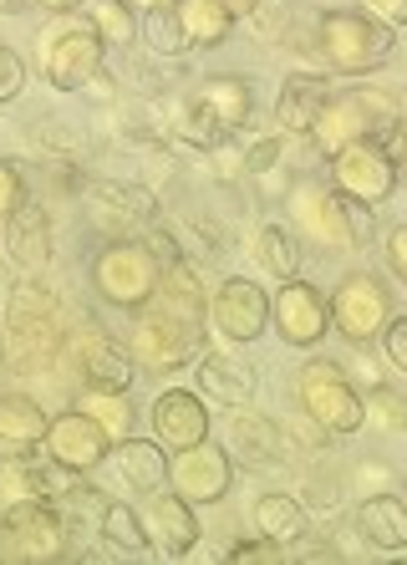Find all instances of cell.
<instances>
[{
    "label": "cell",
    "instance_id": "obj_31",
    "mask_svg": "<svg viewBox=\"0 0 407 565\" xmlns=\"http://www.w3.org/2000/svg\"><path fill=\"white\" fill-rule=\"evenodd\" d=\"M97 530H103V540L113 545V551H128V555H143L148 551L143 514L132 510V504H122V500H107L103 504V520H97Z\"/></svg>",
    "mask_w": 407,
    "mask_h": 565
},
{
    "label": "cell",
    "instance_id": "obj_35",
    "mask_svg": "<svg viewBox=\"0 0 407 565\" xmlns=\"http://www.w3.org/2000/svg\"><path fill=\"white\" fill-rule=\"evenodd\" d=\"M362 423H367V428H382V434H403L407 428V387L377 382L367 393V403H362Z\"/></svg>",
    "mask_w": 407,
    "mask_h": 565
},
{
    "label": "cell",
    "instance_id": "obj_8",
    "mask_svg": "<svg viewBox=\"0 0 407 565\" xmlns=\"http://www.w3.org/2000/svg\"><path fill=\"white\" fill-rule=\"evenodd\" d=\"M290 224H296V235L311 239L321 255L356 250L352 220H346V199L336 194V189L315 184V179H306V184L290 189Z\"/></svg>",
    "mask_w": 407,
    "mask_h": 565
},
{
    "label": "cell",
    "instance_id": "obj_18",
    "mask_svg": "<svg viewBox=\"0 0 407 565\" xmlns=\"http://www.w3.org/2000/svg\"><path fill=\"white\" fill-rule=\"evenodd\" d=\"M87 204H93V220L103 230H113V239H128V230L153 220L158 199L138 184H93L87 189Z\"/></svg>",
    "mask_w": 407,
    "mask_h": 565
},
{
    "label": "cell",
    "instance_id": "obj_38",
    "mask_svg": "<svg viewBox=\"0 0 407 565\" xmlns=\"http://www.w3.org/2000/svg\"><path fill=\"white\" fill-rule=\"evenodd\" d=\"M280 132H270V138H260V143H250L245 148V173H250V179H265V173L276 169L280 163Z\"/></svg>",
    "mask_w": 407,
    "mask_h": 565
},
{
    "label": "cell",
    "instance_id": "obj_42",
    "mask_svg": "<svg viewBox=\"0 0 407 565\" xmlns=\"http://www.w3.org/2000/svg\"><path fill=\"white\" fill-rule=\"evenodd\" d=\"M356 6H362L367 21H377V26H387V31L407 26V0H356Z\"/></svg>",
    "mask_w": 407,
    "mask_h": 565
},
{
    "label": "cell",
    "instance_id": "obj_28",
    "mask_svg": "<svg viewBox=\"0 0 407 565\" xmlns=\"http://www.w3.org/2000/svg\"><path fill=\"white\" fill-rule=\"evenodd\" d=\"M189 97L210 107L224 132H235L239 122L250 118V82H245V77H204Z\"/></svg>",
    "mask_w": 407,
    "mask_h": 565
},
{
    "label": "cell",
    "instance_id": "obj_37",
    "mask_svg": "<svg viewBox=\"0 0 407 565\" xmlns=\"http://www.w3.org/2000/svg\"><path fill=\"white\" fill-rule=\"evenodd\" d=\"M229 561L235 565H276V561H286V545L270 535H255V540H239L235 551H229Z\"/></svg>",
    "mask_w": 407,
    "mask_h": 565
},
{
    "label": "cell",
    "instance_id": "obj_7",
    "mask_svg": "<svg viewBox=\"0 0 407 565\" xmlns=\"http://www.w3.org/2000/svg\"><path fill=\"white\" fill-rule=\"evenodd\" d=\"M296 397H301V413L315 423V428H326V434H356L362 428V397L356 387L346 382V372L326 356H315L306 362L301 377H296Z\"/></svg>",
    "mask_w": 407,
    "mask_h": 565
},
{
    "label": "cell",
    "instance_id": "obj_12",
    "mask_svg": "<svg viewBox=\"0 0 407 565\" xmlns=\"http://www.w3.org/2000/svg\"><path fill=\"white\" fill-rule=\"evenodd\" d=\"M270 321H276V331H280V342L286 347H315L331 327L326 290L311 286V280H301V276L280 280V290L270 296Z\"/></svg>",
    "mask_w": 407,
    "mask_h": 565
},
{
    "label": "cell",
    "instance_id": "obj_43",
    "mask_svg": "<svg viewBox=\"0 0 407 565\" xmlns=\"http://www.w3.org/2000/svg\"><path fill=\"white\" fill-rule=\"evenodd\" d=\"M382 255H387V270H393L397 286H407V224L387 230V239H382Z\"/></svg>",
    "mask_w": 407,
    "mask_h": 565
},
{
    "label": "cell",
    "instance_id": "obj_26",
    "mask_svg": "<svg viewBox=\"0 0 407 565\" xmlns=\"http://www.w3.org/2000/svg\"><path fill=\"white\" fill-rule=\"evenodd\" d=\"M46 428H52V418H46V408H41L36 397L0 393V444H6V448H36V444H46Z\"/></svg>",
    "mask_w": 407,
    "mask_h": 565
},
{
    "label": "cell",
    "instance_id": "obj_39",
    "mask_svg": "<svg viewBox=\"0 0 407 565\" xmlns=\"http://www.w3.org/2000/svg\"><path fill=\"white\" fill-rule=\"evenodd\" d=\"M21 204H26V184H21V169L0 158V220H11Z\"/></svg>",
    "mask_w": 407,
    "mask_h": 565
},
{
    "label": "cell",
    "instance_id": "obj_3",
    "mask_svg": "<svg viewBox=\"0 0 407 565\" xmlns=\"http://www.w3.org/2000/svg\"><path fill=\"white\" fill-rule=\"evenodd\" d=\"M397 122H403V103H397L393 93H382V87H356V93L331 97V103L321 107L311 138L321 153H342L346 143H356V138L397 132Z\"/></svg>",
    "mask_w": 407,
    "mask_h": 565
},
{
    "label": "cell",
    "instance_id": "obj_2",
    "mask_svg": "<svg viewBox=\"0 0 407 565\" xmlns=\"http://www.w3.org/2000/svg\"><path fill=\"white\" fill-rule=\"evenodd\" d=\"M315 52L342 77H372L393 62V31L367 21L362 11H331L315 26Z\"/></svg>",
    "mask_w": 407,
    "mask_h": 565
},
{
    "label": "cell",
    "instance_id": "obj_14",
    "mask_svg": "<svg viewBox=\"0 0 407 565\" xmlns=\"http://www.w3.org/2000/svg\"><path fill=\"white\" fill-rule=\"evenodd\" d=\"M210 321L219 337H229V342H255V337L270 327V296H265L255 280L229 276V280H219V290H214Z\"/></svg>",
    "mask_w": 407,
    "mask_h": 565
},
{
    "label": "cell",
    "instance_id": "obj_19",
    "mask_svg": "<svg viewBox=\"0 0 407 565\" xmlns=\"http://www.w3.org/2000/svg\"><path fill=\"white\" fill-rule=\"evenodd\" d=\"M107 459H113V484L128 489V494H153L169 479L163 444H148V438H118Z\"/></svg>",
    "mask_w": 407,
    "mask_h": 565
},
{
    "label": "cell",
    "instance_id": "obj_24",
    "mask_svg": "<svg viewBox=\"0 0 407 565\" xmlns=\"http://www.w3.org/2000/svg\"><path fill=\"white\" fill-rule=\"evenodd\" d=\"M6 255H11L21 270H41L52 260V220L41 204H21V210L6 220Z\"/></svg>",
    "mask_w": 407,
    "mask_h": 565
},
{
    "label": "cell",
    "instance_id": "obj_15",
    "mask_svg": "<svg viewBox=\"0 0 407 565\" xmlns=\"http://www.w3.org/2000/svg\"><path fill=\"white\" fill-rule=\"evenodd\" d=\"M138 514H143L148 551H153V555H163V561H179V555L194 551L199 520H194V504H189L184 494H163V489H153V494L138 504Z\"/></svg>",
    "mask_w": 407,
    "mask_h": 565
},
{
    "label": "cell",
    "instance_id": "obj_29",
    "mask_svg": "<svg viewBox=\"0 0 407 565\" xmlns=\"http://www.w3.org/2000/svg\"><path fill=\"white\" fill-rule=\"evenodd\" d=\"M173 11L184 21L189 46H219V41L235 31V15L224 11L219 0H173Z\"/></svg>",
    "mask_w": 407,
    "mask_h": 565
},
{
    "label": "cell",
    "instance_id": "obj_23",
    "mask_svg": "<svg viewBox=\"0 0 407 565\" xmlns=\"http://www.w3.org/2000/svg\"><path fill=\"white\" fill-rule=\"evenodd\" d=\"M82 372H87L93 387H118V393H128V382L138 377V356H132V347H122L118 337L87 331V337H82Z\"/></svg>",
    "mask_w": 407,
    "mask_h": 565
},
{
    "label": "cell",
    "instance_id": "obj_20",
    "mask_svg": "<svg viewBox=\"0 0 407 565\" xmlns=\"http://www.w3.org/2000/svg\"><path fill=\"white\" fill-rule=\"evenodd\" d=\"M224 448H229V459L265 469V463H276L280 454H286V434H280V423L270 418V413L245 408L229 418V428H224Z\"/></svg>",
    "mask_w": 407,
    "mask_h": 565
},
{
    "label": "cell",
    "instance_id": "obj_17",
    "mask_svg": "<svg viewBox=\"0 0 407 565\" xmlns=\"http://www.w3.org/2000/svg\"><path fill=\"white\" fill-rule=\"evenodd\" d=\"M148 418H153V438L169 448V454L194 448V444L210 438V408H204V393H189V387L158 393L153 408H148Z\"/></svg>",
    "mask_w": 407,
    "mask_h": 565
},
{
    "label": "cell",
    "instance_id": "obj_50",
    "mask_svg": "<svg viewBox=\"0 0 407 565\" xmlns=\"http://www.w3.org/2000/svg\"><path fill=\"white\" fill-rule=\"evenodd\" d=\"M403 494H407V484H403Z\"/></svg>",
    "mask_w": 407,
    "mask_h": 565
},
{
    "label": "cell",
    "instance_id": "obj_27",
    "mask_svg": "<svg viewBox=\"0 0 407 565\" xmlns=\"http://www.w3.org/2000/svg\"><path fill=\"white\" fill-rule=\"evenodd\" d=\"M255 530L280 540V545H296V540L311 535V514L296 494H260L255 500Z\"/></svg>",
    "mask_w": 407,
    "mask_h": 565
},
{
    "label": "cell",
    "instance_id": "obj_47",
    "mask_svg": "<svg viewBox=\"0 0 407 565\" xmlns=\"http://www.w3.org/2000/svg\"><path fill=\"white\" fill-rule=\"evenodd\" d=\"M397 169H407V118L397 122Z\"/></svg>",
    "mask_w": 407,
    "mask_h": 565
},
{
    "label": "cell",
    "instance_id": "obj_6",
    "mask_svg": "<svg viewBox=\"0 0 407 565\" xmlns=\"http://www.w3.org/2000/svg\"><path fill=\"white\" fill-rule=\"evenodd\" d=\"M0 535H6V555H15V561H31V565L66 561V551H72V530H66V514L56 510V500L6 504Z\"/></svg>",
    "mask_w": 407,
    "mask_h": 565
},
{
    "label": "cell",
    "instance_id": "obj_40",
    "mask_svg": "<svg viewBox=\"0 0 407 565\" xmlns=\"http://www.w3.org/2000/svg\"><path fill=\"white\" fill-rule=\"evenodd\" d=\"M382 352H387V362L407 377V316H393V321L382 327Z\"/></svg>",
    "mask_w": 407,
    "mask_h": 565
},
{
    "label": "cell",
    "instance_id": "obj_48",
    "mask_svg": "<svg viewBox=\"0 0 407 565\" xmlns=\"http://www.w3.org/2000/svg\"><path fill=\"white\" fill-rule=\"evenodd\" d=\"M15 11H26V0H0V15H15Z\"/></svg>",
    "mask_w": 407,
    "mask_h": 565
},
{
    "label": "cell",
    "instance_id": "obj_36",
    "mask_svg": "<svg viewBox=\"0 0 407 565\" xmlns=\"http://www.w3.org/2000/svg\"><path fill=\"white\" fill-rule=\"evenodd\" d=\"M173 132L184 138L189 148H214L219 138H229V132L219 128V118H214L204 103H194V97H184V107H179V118H173Z\"/></svg>",
    "mask_w": 407,
    "mask_h": 565
},
{
    "label": "cell",
    "instance_id": "obj_13",
    "mask_svg": "<svg viewBox=\"0 0 407 565\" xmlns=\"http://www.w3.org/2000/svg\"><path fill=\"white\" fill-rule=\"evenodd\" d=\"M169 484H173V494H184L189 504H214L235 484V459H229V448H214L210 438H204V444L173 454Z\"/></svg>",
    "mask_w": 407,
    "mask_h": 565
},
{
    "label": "cell",
    "instance_id": "obj_16",
    "mask_svg": "<svg viewBox=\"0 0 407 565\" xmlns=\"http://www.w3.org/2000/svg\"><path fill=\"white\" fill-rule=\"evenodd\" d=\"M46 454H52L62 469L87 473L113 454V434H107L97 418H87L82 408H72V413H62V418H52V428H46Z\"/></svg>",
    "mask_w": 407,
    "mask_h": 565
},
{
    "label": "cell",
    "instance_id": "obj_49",
    "mask_svg": "<svg viewBox=\"0 0 407 565\" xmlns=\"http://www.w3.org/2000/svg\"><path fill=\"white\" fill-rule=\"evenodd\" d=\"M128 6H143V11H153V6H169V0H128Z\"/></svg>",
    "mask_w": 407,
    "mask_h": 565
},
{
    "label": "cell",
    "instance_id": "obj_32",
    "mask_svg": "<svg viewBox=\"0 0 407 565\" xmlns=\"http://www.w3.org/2000/svg\"><path fill=\"white\" fill-rule=\"evenodd\" d=\"M143 36H148V46H153V56H163V62H184V56L194 52L184 36V21L173 11V0L169 6H153V11L143 15Z\"/></svg>",
    "mask_w": 407,
    "mask_h": 565
},
{
    "label": "cell",
    "instance_id": "obj_44",
    "mask_svg": "<svg viewBox=\"0 0 407 565\" xmlns=\"http://www.w3.org/2000/svg\"><path fill=\"white\" fill-rule=\"evenodd\" d=\"M387 479H393V473L382 469V463H362V469H356V489H372V494H382Z\"/></svg>",
    "mask_w": 407,
    "mask_h": 565
},
{
    "label": "cell",
    "instance_id": "obj_30",
    "mask_svg": "<svg viewBox=\"0 0 407 565\" xmlns=\"http://www.w3.org/2000/svg\"><path fill=\"white\" fill-rule=\"evenodd\" d=\"M255 260L276 280L301 276V245H296V235H290L286 224H265L260 235H255Z\"/></svg>",
    "mask_w": 407,
    "mask_h": 565
},
{
    "label": "cell",
    "instance_id": "obj_5",
    "mask_svg": "<svg viewBox=\"0 0 407 565\" xmlns=\"http://www.w3.org/2000/svg\"><path fill=\"white\" fill-rule=\"evenodd\" d=\"M128 347H132V356H138V367L179 372L204 352V316H184V311H169V306L148 301L143 316H138V327H132Z\"/></svg>",
    "mask_w": 407,
    "mask_h": 565
},
{
    "label": "cell",
    "instance_id": "obj_11",
    "mask_svg": "<svg viewBox=\"0 0 407 565\" xmlns=\"http://www.w3.org/2000/svg\"><path fill=\"white\" fill-rule=\"evenodd\" d=\"M393 321V290L382 286L372 270H352L331 296V327L342 331L346 342H372L382 337V327Z\"/></svg>",
    "mask_w": 407,
    "mask_h": 565
},
{
    "label": "cell",
    "instance_id": "obj_22",
    "mask_svg": "<svg viewBox=\"0 0 407 565\" xmlns=\"http://www.w3.org/2000/svg\"><path fill=\"white\" fill-rule=\"evenodd\" d=\"M326 103H331V82L321 77V72H296V77H286V87H280V97H276V128L311 132Z\"/></svg>",
    "mask_w": 407,
    "mask_h": 565
},
{
    "label": "cell",
    "instance_id": "obj_46",
    "mask_svg": "<svg viewBox=\"0 0 407 565\" xmlns=\"http://www.w3.org/2000/svg\"><path fill=\"white\" fill-rule=\"evenodd\" d=\"M219 6L235 15V21H239V15H255V11H260V0H219Z\"/></svg>",
    "mask_w": 407,
    "mask_h": 565
},
{
    "label": "cell",
    "instance_id": "obj_34",
    "mask_svg": "<svg viewBox=\"0 0 407 565\" xmlns=\"http://www.w3.org/2000/svg\"><path fill=\"white\" fill-rule=\"evenodd\" d=\"M87 26H93L107 46H132V36L143 31L128 0H87Z\"/></svg>",
    "mask_w": 407,
    "mask_h": 565
},
{
    "label": "cell",
    "instance_id": "obj_41",
    "mask_svg": "<svg viewBox=\"0 0 407 565\" xmlns=\"http://www.w3.org/2000/svg\"><path fill=\"white\" fill-rule=\"evenodd\" d=\"M21 87H26V66H21V56L11 46H0V103L21 97Z\"/></svg>",
    "mask_w": 407,
    "mask_h": 565
},
{
    "label": "cell",
    "instance_id": "obj_9",
    "mask_svg": "<svg viewBox=\"0 0 407 565\" xmlns=\"http://www.w3.org/2000/svg\"><path fill=\"white\" fill-rule=\"evenodd\" d=\"M331 189L352 204H382V199H393L397 189V163L393 153L377 143V138H356L346 143L342 153H331Z\"/></svg>",
    "mask_w": 407,
    "mask_h": 565
},
{
    "label": "cell",
    "instance_id": "obj_10",
    "mask_svg": "<svg viewBox=\"0 0 407 565\" xmlns=\"http://www.w3.org/2000/svg\"><path fill=\"white\" fill-rule=\"evenodd\" d=\"M41 46H46L41 52V72H46V82L56 93H82L103 72V56H107V41L93 26H77V21H62Z\"/></svg>",
    "mask_w": 407,
    "mask_h": 565
},
{
    "label": "cell",
    "instance_id": "obj_33",
    "mask_svg": "<svg viewBox=\"0 0 407 565\" xmlns=\"http://www.w3.org/2000/svg\"><path fill=\"white\" fill-rule=\"evenodd\" d=\"M77 408L87 413V418H97L113 434V444L118 438H128V428H132V403H128V393H118V387H93L87 382V393L77 397Z\"/></svg>",
    "mask_w": 407,
    "mask_h": 565
},
{
    "label": "cell",
    "instance_id": "obj_1",
    "mask_svg": "<svg viewBox=\"0 0 407 565\" xmlns=\"http://www.w3.org/2000/svg\"><path fill=\"white\" fill-rule=\"evenodd\" d=\"M56 342H62V321H56V296L46 280H36V270L11 286L6 296V331H0V367L21 372H41L56 356Z\"/></svg>",
    "mask_w": 407,
    "mask_h": 565
},
{
    "label": "cell",
    "instance_id": "obj_4",
    "mask_svg": "<svg viewBox=\"0 0 407 565\" xmlns=\"http://www.w3.org/2000/svg\"><path fill=\"white\" fill-rule=\"evenodd\" d=\"M158 276H163V260L153 255L148 239H107V250H97L93 260V290L107 306L118 311H143L153 301Z\"/></svg>",
    "mask_w": 407,
    "mask_h": 565
},
{
    "label": "cell",
    "instance_id": "obj_25",
    "mask_svg": "<svg viewBox=\"0 0 407 565\" xmlns=\"http://www.w3.org/2000/svg\"><path fill=\"white\" fill-rule=\"evenodd\" d=\"M356 530L367 540L372 551H407V500H397L393 489H382L372 500H362L356 510Z\"/></svg>",
    "mask_w": 407,
    "mask_h": 565
},
{
    "label": "cell",
    "instance_id": "obj_21",
    "mask_svg": "<svg viewBox=\"0 0 407 565\" xmlns=\"http://www.w3.org/2000/svg\"><path fill=\"white\" fill-rule=\"evenodd\" d=\"M194 382L199 393L214 397V403H229V408H245L255 397V367L239 362L229 352H199L194 356Z\"/></svg>",
    "mask_w": 407,
    "mask_h": 565
},
{
    "label": "cell",
    "instance_id": "obj_45",
    "mask_svg": "<svg viewBox=\"0 0 407 565\" xmlns=\"http://www.w3.org/2000/svg\"><path fill=\"white\" fill-rule=\"evenodd\" d=\"M26 6H41V11H52V15H72V11H82L87 0H26Z\"/></svg>",
    "mask_w": 407,
    "mask_h": 565
}]
</instances>
